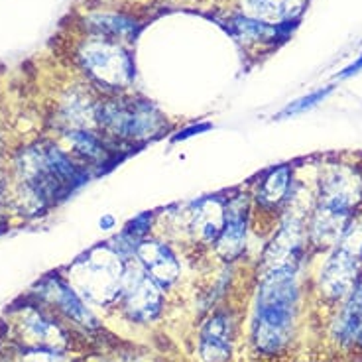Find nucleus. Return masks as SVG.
I'll return each mask as SVG.
<instances>
[{
	"mask_svg": "<svg viewBox=\"0 0 362 362\" xmlns=\"http://www.w3.org/2000/svg\"><path fill=\"white\" fill-rule=\"evenodd\" d=\"M362 203V170L353 163H329L317 180L315 207L308 223L311 245L335 246L354 223Z\"/></svg>",
	"mask_w": 362,
	"mask_h": 362,
	"instance_id": "nucleus-1",
	"label": "nucleus"
},
{
	"mask_svg": "<svg viewBox=\"0 0 362 362\" xmlns=\"http://www.w3.org/2000/svg\"><path fill=\"white\" fill-rule=\"evenodd\" d=\"M254 305L252 344L258 353L278 354L290 343L298 311V272L274 270L258 274Z\"/></svg>",
	"mask_w": 362,
	"mask_h": 362,
	"instance_id": "nucleus-2",
	"label": "nucleus"
},
{
	"mask_svg": "<svg viewBox=\"0 0 362 362\" xmlns=\"http://www.w3.org/2000/svg\"><path fill=\"white\" fill-rule=\"evenodd\" d=\"M95 128L122 152H132L172 132V122L152 100L117 93L97 99Z\"/></svg>",
	"mask_w": 362,
	"mask_h": 362,
	"instance_id": "nucleus-3",
	"label": "nucleus"
},
{
	"mask_svg": "<svg viewBox=\"0 0 362 362\" xmlns=\"http://www.w3.org/2000/svg\"><path fill=\"white\" fill-rule=\"evenodd\" d=\"M127 262L128 260H124L109 243H100L77 258V262L71 266L69 278L81 290L83 298L99 305H107L110 301H117L120 296Z\"/></svg>",
	"mask_w": 362,
	"mask_h": 362,
	"instance_id": "nucleus-4",
	"label": "nucleus"
},
{
	"mask_svg": "<svg viewBox=\"0 0 362 362\" xmlns=\"http://www.w3.org/2000/svg\"><path fill=\"white\" fill-rule=\"evenodd\" d=\"M77 59L89 81L105 90V95L124 93L136 79L134 59L120 42L105 37L87 40L79 47Z\"/></svg>",
	"mask_w": 362,
	"mask_h": 362,
	"instance_id": "nucleus-5",
	"label": "nucleus"
},
{
	"mask_svg": "<svg viewBox=\"0 0 362 362\" xmlns=\"http://www.w3.org/2000/svg\"><path fill=\"white\" fill-rule=\"evenodd\" d=\"M362 226L356 223L346 228L341 240L333 246L319 274V288L327 299H344L361 276Z\"/></svg>",
	"mask_w": 362,
	"mask_h": 362,
	"instance_id": "nucleus-6",
	"label": "nucleus"
},
{
	"mask_svg": "<svg viewBox=\"0 0 362 362\" xmlns=\"http://www.w3.org/2000/svg\"><path fill=\"white\" fill-rule=\"evenodd\" d=\"M162 291V288L146 274L136 258L128 260L124 266L118 301L132 321L150 323L152 319L160 315L163 308Z\"/></svg>",
	"mask_w": 362,
	"mask_h": 362,
	"instance_id": "nucleus-7",
	"label": "nucleus"
},
{
	"mask_svg": "<svg viewBox=\"0 0 362 362\" xmlns=\"http://www.w3.org/2000/svg\"><path fill=\"white\" fill-rule=\"evenodd\" d=\"M252 217V197L246 193H236L226 197L225 225L213 245V252L218 260L230 264L238 260L246 250L248 228Z\"/></svg>",
	"mask_w": 362,
	"mask_h": 362,
	"instance_id": "nucleus-8",
	"label": "nucleus"
},
{
	"mask_svg": "<svg viewBox=\"0 0 362 362\" xmlns=\"http://www.w3.org/2000/svg\"><path fill=\"white\" fill-rule=\"evenodd\" d=\"M225 209L226 197L207 195L187 203L181 209V213L175 215V218L181 221L183 230L193 238L195 245L213 248L225 225Z\"/></svg>",
	"mask_w": 362,
	"mask_h": 362,
	"instance_id": "nucleus-9",
	"label": "nucleus"
},
{
	"mask_svg": "<svg viewBox=\"0 0 362 362\" xmlns=\"http://www.w3.org/2000/svg\"><path fill=\"white\" fill-rule=\"evenodd\" d=\"M134 258L144 268L146 274L162 288L170 290L181 276L180 256L172 245L158 236H148L136 246Z\"/></svg>",
	"mask_w": 362,
	"mask_h": 362,
	"instance_id": "nucleus-10",
	"label": "nucleus"
},
{
	"mask_svg": "<svg viewBox=\"0 0 362 362\" xmlns=\"http://www.w3.org/2000/svg\"><path fill=\"white\" fill-rule=\"evenodd\" d=\"M235 344V323L233 317L218 311L211 315L201 327L199 356L203 362H228Z\"/></svg>",
	"mask_w": 362,
	"mask_h": 362,
	"instance_id": "nucleus-11",
	"label": "nucleus"
},
{
	"mask_svg": "<svg viewBox=\"0 0 362 362\" xmlns=\"http://www.w3.org/2000/svg\"><path fill=\"white\" fill-rule=\"evenodd\" d=\"M291 193H293V168L290 163H281L268 170L260 177L252 199L262 211H278L284 203L290 201Z\"/></svg>",
	"mask_w": 362,
	"mask_h": 362,
	"instance_id": "nucleus-12",
	"label": "nucleus"
},
{
	"mask_svg": "<svg viewBox=\"0 0 362 362\" xmlns=\"http://www.w3.org/2000/svg\"><path fill=\"white\" fill-rule=\"evenodd\" d=\"M42 293L44 298H47L55 308L59 309L62 313L73 319L75 323H79L83 327H95L97 319L93 317L87 305L83 303L81 296L73 290L71 284H67L64 278L59 276H49L42 281Z\"/></svg>",
	"mask_w": 362,
	"mask_h": 362,
	"instance_id": "nucleus-13",
	"label": "nucleus"
},
{
	"mask_svg": "<svg viewBox=\"0 0 362 362\" xmlns=\"http://www.w3.org/2000/svg\"><path fill=\"white\" fill-rule=\"evenodd\" d=\"M85 26L95 37H105L112 42H134L140 34V24L127 14L117 12H97L85 20Z\"/></svg>",
	"mask_w": 362,
	"mask_h": 362,
	"instance_id": "nucleus-14",
	"label": "nucleus"
},
{
	"mask_svg": "<svg viewBox=\"0 0 362 362\" xmlns=\"http://www.w3.org/2000/svg\"><path fill=\"white\" fill-rule=\"evenodd\" d=\"M22 333L28 337L26 341L34 349H49L55 351L64 344V331L55 323L52 317H47L37 309H30L26 315L22 317Z\"/></svg>",
	"mask_w": 362,
	"mask_h": 362,
	"instance_id": "nucleus-15",
	"label": "nucleus"
},
{
	"mask_svg": "<svg viewBox=\"0 0 362 362\" xmlns=\"http://www.w3.org/2000/svg\"><path fill=\"white\" fill-rule=\"evenodd\" d=\"M344 299V308L337 319L335 339L341 344H353L362 331V274Z\"/></svg>",
	"mask_w": 362,
	"mask_h": 362,
	"instance_id": "nucleus-16",
	"label": "nucleus"
},
{
	"mask_svg": "<svg viewBox=\"0 0 362 362\" xmlns=\"http://www.w3.org/2000/svg\"><path fill=\"white\" fill-rule=\"evenodd\" d=\"M305 0H243L246 16L262 20L268 24H280L286 20H296L303 8Z\"/></svg>",
	"mask_w": 362,
	"mask_h": 362,
	"instance_id": "nucleus-17",
	"label": "nucleus"
},
{
	"mask_svg": "<svg viewBox=\"0 0 362 362\" xmlns=\"http://www.w3.org/2000/svg\"><path fill=\"white\" fill-rule=\"evenodd\" d=\"M335 90V87H321V89L311 90L309 95H303V97H299V99L291 100L290 105H286L284 109L276 115V120H284V118H291V117H298V115H303V112H308L313 107H317L319 103H323V100L331 95Z\"/></svg>",
	"mask_w": 362,
	"mask_h": 362,
	"instance_id": "nucleus-18",
	"label": "nucleus"
},
{
	"mask_svg": "<svg viewBox=\"0 0 362 362\" xmlns=\"http://www.w3.org/2000/svg\"><path fill=\"white\" fill-rule=\"evenodd\" d=\"M156 218H158V215H156L154 211H144V213H140V215L130 218L127 225L122 226L120 235L138 246L144 238L150 236V233H152V228L156 225Z\"/></svg>",
	"mask_w": 362,
	"mask_h": 362,
	"instance_id": "nucleus-19",
	"label": "nucleus"
},
{
	"mask_svg": "<svg viewBox=\"0 0 362 362\" xmlns=\"http://www.w3.org/2000/svg\"><path fill=\"white\" fill-rule=\"evenodd\" d=\"M24 362H71L65 358L62 353H55L49 349H34L24 356Z\"/></svg>",
	"mask_w": 362,
	"mask_h": 362,
	"instance_id": "nucleus-20",
	"label": "nucleus"
},
{
	"mask_svg": "<svg viewBox=\"0 0 362 362\" xmlns=\"http://www.w3.org/2000/svg\"><path fill=\"white\" fill-rule=\"evenodd\" d=\"M211 128H213L211 122H195V124H191V127L181 128L177 134H173L172 142H183V140H189V138H193V136L203 134V132H207V130H211Z\"/></svg>",
	"mask_w": 362,
	"mask_h": 362,
	"instance_id": "nucleus-21",
	"label": "nucleus"
},
{
	"mask_svg": "<svg viewBox=\"0 0 362 362\" xmlns=\"http://www.w3.org/2000/svg\"><path fill=\"white\" fill-rule=\"evenodd\" d=\"M362 71V55L356 59V62H353V64L349 65V67H344L343 71L339 73L337 77L339 79H349V77H353V75H356V73Z\"/></svg>",
	"mask_w": 362,
	"mask_h": 362,
	"instance_id": "nucleus-22",
	"label": "nucleus"
},
{
	"mask_svg": "<svg viewBox=\"0 0 362 362\" xmlns=\"http://www.w3.org/2000/svg\"><path fill=\"white\" fill-rule=\"evenodd\" d=\"M99 226L100 230H112V228H117V218L112 217L110 213H105V215L99 218Z\"/></svg>",
	"mask_w": 362,
	"mask_h": 362,
	"instance_id": "nucleus-23",
	"label": "nucleus"
},
{
	"mask_svg": "<svg viewBox=\"0 0 362 362\" xmlns=\"http://www.w3.org/2000/svg\"><path fill=\"white\" fill-rule=\"evenodd\" d=\"M356 343L362 344V331H361V335H358V339H356Z\"/></svg>",
	"mask_w": 362,
	"mask_h": 362,
	"instance_id": "nucleus-24",
	"label": "nucleus"
}]
</instances>
